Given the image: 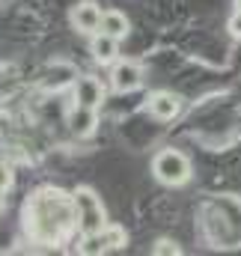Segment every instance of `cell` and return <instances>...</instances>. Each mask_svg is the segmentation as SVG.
I'll use <instances>...</instances> for the list:
<instances>
[{
    "label": "cell",
    "instance_id": "cell-5",
    "mask_svg": "<svg viewBox=\"0 0 241 256\" xmlns=\"http://www.w3.org/2000/svg\"><path fill=\"white\" fill-rule=\"evenodd\" d=\"M110 84L116 92H134L140 84H143V68L131 60H120L110 72Z\"/></svg>",
    "mask_w": 241,
    "mask_h": 256
},
{
    "label": "cell",
    "instance_id": "cell-12",
    "mask_svg": "<svg viewBox=\"0 0 241 256\" xmlns=\"http://www.w3.org/2000/svg\"><path fill=\"white\" fill-rule=\"evenodd\" d=\"M12 182H15V173H12V167L6 164V161H0V194H6L12 188Z\"/></svg>",
    "mask_w": 241,
    "mask_h": 256
},
{
    "label": "cell",
    "instance_id": "cell-8",
    "mask_svg": "<svg viewBox=\"0 0 241 256\" xmlns=\"http://www.w3.org/2000/svg\"><path fill=\"white\" fill-rule=\"evenodd\" d=\"M149 114L155 116V120H161V122H170L173 116H179L182 110V102L179 96H173V92H155L152 98H149Z\"/></svg>",
    "mask_w": 241,
    "mask_h": 256
},
{
    "label": "cell",
    "instance_id": "cell-9",
    "mask_svg": "<svg viewBox=\"0 0 241 256\" xmlns=\"http://www.w3.org/2000/svg\"><path fill=\"white\" fill-rule=\"evenodd\" d=\"M96 126H98V114H96V108L74 104V108L68 110V128H72V134L86 137V134H92V128Z\"/></svg>",
    "mask_w": 241,
    "mask_h": 256
},
{
    "label": "cell",
    "instance_id": "cell-4",
    "mask_svg": "<svg viewBox=\"0 0 241 256\" xmlns=\"http://www.w3.org/2000/svg\"><path fill=\"white\" fill-rule=\"evenodd\" d=\"M128 244V232L116 226V224H108L104 230L92 232V236H80V244L78 250L86 256H98V254H110V250H120Z\"/></svg>",
    "mask_w": 241,
    "mask_h": 256
},
{
    "label": "cell",
    "instance_id": "cell-7",
    "mask_svg": "<svg viewBox=\"0 0 241 256\" xmlns=\"http://www.w3.org/2000/svg\"><path fill=\"white\" fill-rule=\"evenodd\" d=\"M72 24L78 27V33H90L96 36L98 27H102V9L96 3H80L72 9Z\"/></svg>",
    "mask_w": 241,
    "mask_h": 256
},
{
    "label": "cell",
    "instance_id": "cell-1",
    "mask_svg": "<svg viewBox=\"0 0 241 256\" xmlns=\"http://www.w3.org/2000/svg\"><path fill=\"white\" fill-rule=\"evenodd\" d=\"M24 230L39 244H60L78 230L74 196L60 188H39L24 202Z\"/></svg>",
    "mask_w": 241,
    "mask_h": 256
},
{
    "label": "cell",
    "instance_id": "cell-11",
    "mask_svg": "<svg viewBox=\"0 0 241 256\" xmlns=\"http://www.w3.org/2000/svg\"><path fill=\"white\" fill-rule=\"evenodd\" d=\"M98 33H108V36H114V39H125L128 36V18L116 12V9H108V12H102V27H98Z\"/></svg>",
    "mask_w": 241,
    "mask_h": 256
},
{
    "label": "cell",
    "instance_id": "cell-15",
    "mask_svg": "<svg viewBox=\"0 0 241 256\" xmlns=\"http://www.w3.org/2000/svg\"><path fill=\"white\" fill-rule=\"evenodd\" d=\"M236 6H238V9H241V0H236Z\"/></svg>",
    "mask_w": 241,
    "mask_h": 256
},
{
    "label": "cell",
    "instance_id": "cell-10",
    "mask_svg": "<svg viewBox=\"0 0 241 256\" xmlns=\"http://www.w3.org/2000/svg\"><path fill=\"white\" fill-rule=\"evenodd\" d=\"M90 54H92L96 63H102V66L114 63L116 54H120V39H114V36H108V33H96L92 42H90Z\"/></svg>",
    "mask_w": 241,
    "mask_h": 256
},
{
    "label": "cell",
    "instance_id": "cell-13",
    "mask_svg": "<svg viewBox=\"0 0 241 256\" xmlns=\"http://www.w3.org/2000/svg\"><path fill=\"white\" fill-rule=\"evenodd\" d=\"M230 33H232L236 39H241V9H236V15L230 18Z\"/></svg>",
    "mask_w": 241,
    "mask_h": 256
},
{
    "label": "cell",
    "instance_id": "cell-2",
    "mask_svg": "<svg viewBox=\"0 0 241 256\" xmlns=\"http://www.w3.org/2000/svg\"><path fill=\"white\" fill-rule=\"evenodd\" d=\"M72 196H74V208H78V232L80 236H92L108 226L104 206L90 188H78Z\"/></svg>",
    "mask_w": 241,
    "mask_h": 256
},
{
    "label": "cell",
    "instance_id": "cell-6",
    "mask_svg": "<svg viewBox=\"0 0 241 256\" xmlns=\"http://www.w3.org/2000/svg\"><path fill=\"white\" fill-rule=\"evenodd\" d=\"M72 96H74V104H84V108H98V104L104 102V86H102V80H96V78L84 74V78H78V80H74Z\"/></svg>",
    "mask_w": 241,
    "mask_h": 256
},
{
    "label": "cell",
    "instance_id": "cell-3",
    "mask_svg": "<svg viewBox=\"0 0 241 256\" xmlns=\"http://www.w3.org/2000/svg\"><path fill=\"white\" fill-rule=\"evenodd\" d=\"M152 173H155L158 182H164L170 188H179V185H184L190 179V161L182 155L179 149H164V152L155 155Z\"/></svg>",
    "mask_w": 241,
    "mask_h": 256
},
{
    "label": "cell",
    "instance_id": "cell-14",
    "mask_svg": "<svg viewBox=\"0 0 241 256\" xmlns=\"http://www.w3.org/2000/svg\"><path fill=\"white\" fill-rule=\"evenodd\" d=\"M152 254H179V248H176L173 242H158V244L152 248Z\"/></svg>",
    "mask_w": 241,
    "mask_h": 256
}]
</instances>
